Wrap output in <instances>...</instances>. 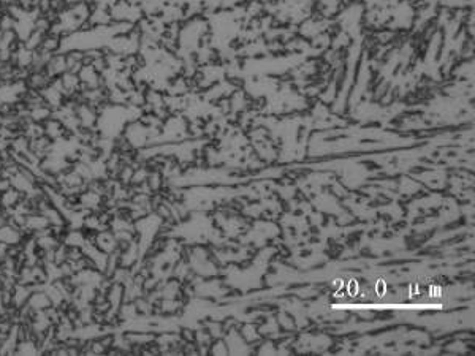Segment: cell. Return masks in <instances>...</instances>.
<instances>
[{
  "label": "cell",
  "instance_id": "obj_1",
  "mask_svg": "<svg viewBox=\"0 0 475 356\" xmlns=\"http://www.w3.org/2000/svg\"><path fill=\"white\" fill-rule=\"evenodd\" d=\"M46 75L51 78V80H56V78L62 76L65 71H67V60H65V52H56L52 54L48 60L46 67H45Z\"/></svg>",
  "mask_w": 475,
  "mask_h": 356
},
{
  "label": "cell",
  "instance_id": "obj_2",
  "mask_svg": "<svg viewBox=\"0 0 475 356\" xmlns=\"http://www.w3.org/2000/svg\"><path fill=\"white\" fill-rule=\"evenodd\" d=\"M24 195H26V193H22L19 190H16L15 187H11V189H8L7 192L0 193V208H3V209L15 208L16 204L24 198Z\"/></svg>",
  "mask_w": 475,
  "mask_h": 356
},
{
  "label": "cell",
  "instance_id": "obj_3",
  "mask_svg": "<svg viewBox=\"0 0 475 356\" xmlns=\"http://www.w3.org/2000/svg\"><path fill=\"white\" fill-rule=\"evenodd\" d=\"M52 113H54V110H52L51 106L41 105V106L33 108V110L29 111V117H31V120H33V122L45 124L48 119L52 117Z\"/></svg>",
  "mask_w": 475,
  "mask_h": 356
},
{
  "label": "cell",
  "instance_id": "obj_4",
  "mask_svg": "<svg viewBox=\"0 0 475 356\" xmlns=\"http://www.w3.org/2000/svg\"><path fill=\"white\" fill-rule=\"evenodd\" d=\"M45 35L43 33H40L37 32V30H32L31 35L22 41V45L27 48V49H31V51H35V49H38L40 45H41V40H43Z\"/></svg>",
  "mask_w": 475,
  "mask_h": 356
},
{
  "label": "cell",
  "instance_id": "obj_5",
  "mask_svg": "<svg viewBox=\"0 0 475 356\" xmlns=\"http://www.w3.org/2000/svg\"><path fill=\"white\" fill-rule=\"evenodd\" d=\"M8 189H11V180H10V178L0 176V193L7 192Z\"/></svg>",
  "mask_w": 475,
  "mask_h": 356
},
{
  "label": "cell",
  "instance_id": "obj_6",
  "mask_svg": "<svg viewBox=\"0 0 475 356\" xmlns=\"http://www.w3.org/2000/svg\"><path fill=\"white\" fill-rule=\"evenodd\" d=\"M0 32H2V29H0Z\"/></svg>",
  "mask_w": 475,
  "mask_h": 356
}]
</instances>
